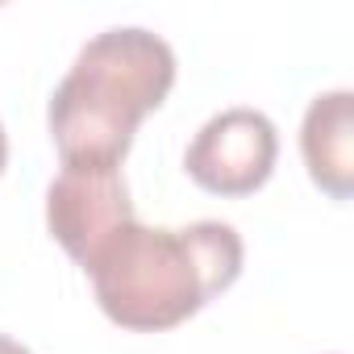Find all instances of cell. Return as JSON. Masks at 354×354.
<instances>
[{"mask_svg":"<svg viewBox=\"0 0 354 354\" xmlns=\"http://www.w3.org/2000/svg\"><path fill=\"white\" fill-rule=\"evenodd\" d=\"M275 154H279V133L271 117L259 109L234 104L196 129V138L188 142L184 167L205 192L250 196L271 180Z\"/></svg>","mask_w":354,"mask_h":354,"instance_id":"3957f363","label":"cell"},{"mask_svg":"<svg viewBox=\"0 0 354 354\" xmlns=\"http://www.w3.org/2000/svg\"><path fill=\"white\" fill-rule=\"evenodd\" d=\"M300 150H304L313 184L325 188L333 201H350L354 192V96L350 88L313 96L304 125H300Z\"/></svg>","mask_w":354,"mask_h":354,"instance_id":"5b68a950","label":"cell"},{"mask_svg":"<svg viewBox=\"0 0 354 354\" xmlns=\"http://www.w3.org/2000/svg\"><path fill=\"white\" fill-rule=\"evenodd\" d=\"M125 221H133V205L121 167H63L46 188V225L80 267Z\"/></svg>","mask_w":354,"mask_h":354,"instance_id":"277c9868","label":"cell"},{"mask_svg":"<svg viewBox=\"0 0 354 354\" xmlns=\"http://www.w3.org/2000/svg\"><path fill=\"white\" fill-rule=\"evenodd\" d=\"M175 50L146 26H113L84 42L59 80L46 121L63 167H121L138 121L167 100Z\"/></svg>","mask_w":354,"mask_h":354,"instance_id":"7a4b0ae2","label":"cell"},{"mask_svg":"<svg viewBox=\"0 0 354 354\" xmlns=\"http://www.w3.org/2000/svg\"><path fill=\"white\" fill-rule=\"evenodd\" d=\"M0 354H30L21 342H13V337H5V333H0Z\"/></svg>","mask_w":354,"mask_h":354,"instance_id":"8992f818","label":"cell"},{"mask_svg":"<svg viewBox=\"0 0 354 354\" xmlns=\"http://www.w3.org/2000/svg\"><path fill=\"white\" fill-rule=\"evenodd\" d=\"M242 238L230 221L192 225H117L88 259L96 304L109 321L138 333H158L201 313L242 275Z\"/></svg>","mask_w":354,"mask_h":354,"instance_id":"6da1fadb","label":"cell"},{"mask_svg":"<svg viewBox=\"0 0 354 354\" xmlns=\"http://www.w3.org/2000/svg\"><path fill=\"white\" fill-rule=\"evenodd\" d=\"M5 158H9V138H5V125H0V171H5Z\"/></svg>","mask_w":354,"mask_h":354,"instance_id":"52a82bcc","label":"cell"}]
</instances>
